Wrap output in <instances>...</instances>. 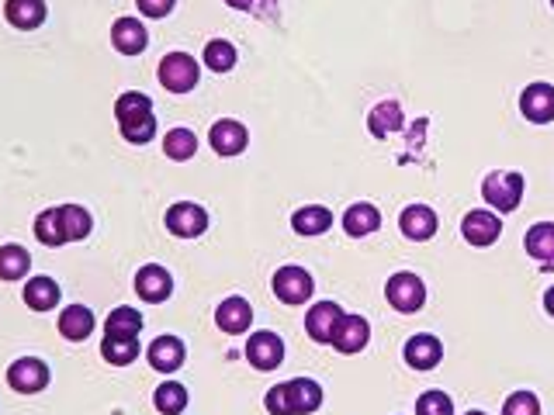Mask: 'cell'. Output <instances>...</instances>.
Returning <instances> with one entry per match:
<instances>
[{
    "instance_id": "60d3db41",
    "label": "cell",
    "mask_w": 554,
    "mask_h": 415,
    "mask_svg": "<svg viewBox=\"0 0 554 415\" xmlns=\"http://www.w3.org/2000/svg\"><path fill=\"white\" fill-rule=\"evenodd\" d=\"M551 7H554V0H551Z\"/></svg>"
},
{
    "instance_id": "e0dca14e",
    "label": "cell",
    "mask_w": 554,
    "mask_h": 415,
    "mask_svg": "<svg viewBox=\"0 0 554 415\" xmlns=\"http://www.w3.org/2000/svg\"><path fill=\"white\" fill-rule=\"evenodd\" d=\"M149 367L153 371H160V374H174L177 367L184 364V357H187V350H184V343L177 336H156L153 343H149Z\"/></svg>"
},
{
    "instance_id": "8d00e7d4",
    "label": "cell",
    "mask_w": 554,
    "mask_h": 415,
    "mask_svg": "<svg viewBox=\"0 0 554 415\" xmlns=\"http://www.w3.org/2000/svg\"><path fill=\"white\" fill-rule=\"evenodd\" d=\"M139 11L146 14V18H167L170 11H174L177 0H136Z\"/></svg>"
},
{
    "instance_id": "3957f363",
    "label": "cell",
    "mask_w": 554,
    "mask_h": 415,
    "mask_svg": "<svg viewBox=\"0 0 554 415\" xmlns=\"http://www.w3.org/2000/svg\"><path fill=\"white\" fill-rule=\"evenodd\" d=\"M323 405V388L309 377H295V381L274 384L267 391V412L271 415H309Z\"/></svg>"
},
{
    "instance_id": "f546056e",
    "label": "cell",
    "mask_w": 554,
    "mask_h": 415,
    "mask_svg": "<svg viewBox=\"0 0 554 415\" xmlns=\"http://www.w3.org/2000/svg\"><path fill=\"white\" fill-rule=\"evenodd\" d=\"M163 153L177 163L191 160V156L198 153V135H194L191 128H170L167 139H163Z\"/></svg>"
},
{
    "instance_id": "7402d4cb",
    "label": "cell",
    "mask_w": 554,
    "mask_h": 415,
    "mask_svg": "<svg viewBox=\"0 0 554 415\" xmlns=\"http://www.w3.org/2000/svg\"><path fill=\"white\" fill-rule=\"evenodd\" d=\"M527 253L541 263V270H554V222H537L527 229V239H523Z\"/></svg>"
},
{
    "instance_id": "52a82bcc",
    "label": "cell",
    "mask_w": 554,
    "mask_h": 415,
    "mask_svg": "<svg viewBox=\"0 0 554 415\" xmlns=\"http://www.w3.org/2000/svg\"><path fill=\"white\" fill-rule=\"evenodd\" d=\"M312 291H316V284H312V274L305 267L291 263V267H281L274 274V294L284 305H305L312 298Z\"/></svg>"
},
{
    "instance_id": "d6a6232c",
    "label": "cell",
    "mask_w": 554,
    "mask_h": 415,
    "mask_svg": "<svg viewBox=\"0 0 554 415\" xmlns=\"http://www.w3.org/2000/svg\"><path fill=\"white\" fill-rule=\"evenodd\" d=\"M101 357L108 360V364H115V367L132 364V360L139 357V339H108V336H104Z\"/></svg>"
},
{
    "instance_id": "7a4b0ae2",
    "label": "cell",
    "mask_w": 554,
    "mask_h": 415,
    "mask_svg": "<svg viewBox=\"0 0 554 415\" xmlns=\"http://www.w3.org/2000/svg\"><path fill=\"white\" fill-rule=\"evenodd\" d=\"M115 118L118 128H122V139L132 142V146H146L156 135V111L153 101L139 90H129L115 101Z\"/></svg>"
},
{
    "instance_id": "d590c367",
    "label": "cell",
    "mask_w": 554,
    "mask_h": 415,
    "mask_svg": "<svg viewBox=\"0 0 554 415\" xmlns=\"http://www.w3.org/2000/svg\"><path fill=\"white\" fill-rule=\"evenodd\" d=\"M503 415H541V402L534 391H513L503 405Z\"/></svg>"
},
{
    "instance_id": "4fadbf2b",
    "label": "cell",
    "mask_w": 554,
    "mask_h": 415,
    "mask_svg": "<svg viewBox=\"0 0 554 415\" xmlns=\"http://www.w3.org/2000/svg\"><path fill=\"white\" fill-rule=\"evenodd\" d=\"M340 322H343V308L336 305V301H319V305H312L309 315H305V332H309L316 343H333Z\"/></svg>"
},
{
    "instance_id": "d4e9b609",
    "label": "cell",
    "mask_w": 554,
    "mask_h": 415,
    "mask_svg": "<svg viewBox=\"0 0 554 415\" xmlns=\"http://www.w3.org/2000/svg\"><path fill=\"white\" fill-rule=\"evenodd\" d=\"M59 284L52 281V277H32V281L25 284V305L32 308V312H52V308L59 305Z\"/></svg>"
},
{
    "instance_id": "5b68a950",
    "label": "cell",
    "mask_w": 554,
    "mask_h": 415,
    "mask_svg": "<svg viewBox=\"0 0 554 415\" xmlns=\"http://www.w3.org/2000/svg\"><path fill=\"white\" fill-rule=\"evenodd\" d=\"M385 298H388V305H392L395 312L413 315V312H419V308L426 305V284L419 281L416 274L402 270V274H392V277H388Z\"/></svg>"
},
{
    "instance_id": "277c9868",
    "label": "cell",
    "mask_w": 554,
    "mask_h": 415,
    "mask_svg": "<svg viewBox=\"0 0 554 415\" xmlns=\"http://www.w3.org/2000/svg\"><path fill=\"white\" fill-rule=\"evenodd\" d=\"M482 198L496 211H516L523 198V177L513 170H496L482 180Z\"/></svg>"
},
{
    "instance_id": "8fae6325",
    "label": "cell",
    "mask_w": 554,
    "mask_h": 415,
    "mask_svg": "<svg viewBox=\"0 0 554 415\" xmlns=\"http://www.w3.org/2000/svg\"><path fill=\"white\" fill-rule=\"evenodd\" d=\"M520 111L527 122L548 125L554 122V87L551 83H530L520 94Z\"/></svg>"
},
{
    "instance_id": "ba28073f",
    "label": "cell",
    "mask_w": 554,
    "mask_h": 415,
    "mask_svg": "<svg viewBox=\"0 0 554 415\" xmlns=\"http://www.w3.org/2000/svg\"><path fill=\"white\" fill-rule=\"evenodd\" d=\"M7 384L18 395H35V391L49 388V367L39 357H21L7 367Z\"/></svg>"
},
{
    "instance_id": "1f68e13d",
    "label": "cell",
    "mask_w": 554,
    "mask_h": 415,
    "mask_svg": "<svg viewBox=\"0 0 554 415\" xmlns=\"http://www.w3.org/2000/svg\"><path fill=\"white\" fill-rule=\"evenodd\" d=\"M153 402H156V412L181 415L187 409V388H184V384H177V381H167V384H160V388H156Z\"/></svg>"
},
{
    "instance_id": "4dcf8cb0",
    "label": "cell",
    "mask_w": 554,
    "mask_h": 415,
    "mask_svg": "<svg viewBox=\"0 0 554 415\" xmlns=\"http://www.w3.org/2000/svg\"><path fill=\"white\" fill-rule=\"evenodd\" d=\"M368 125H371V135H378V139L392 135L395 128L402 125V108H399V101H381L378 108L371 111Z\"/></svg>"
},
{
    "instance_id": "d6986e66",
    "label": "cell",
    "mask_w": 554,
    "mask_h": 415,
    "mask_svg": "<svg viewBox=\"0 0 554 415\" xmlns=\"http://www.w3.org/2000/svg\"><path fill=\"white\" fill-rule=\"evenodd\" d=\"M371 339V326L368 319L361 315H343V322L336 326V336H333V346L340 353H361Z\"/></svg>"
},
{
    "instance_id": "7c38bea8",
    "label": "cell",
    "mask_w": 554,
    "mask_h": 415,
    "mask_svg": "<svg viewBox=\"0 0 554 415\" xmlns=\"http://www.w3.org/2000/svg\"><path fill=\"white\" fill-rule=\"evenodd\" d=\"M461 236L468 239L471 246H492L503 236V222H499V215H492V211H485V208L468 211L461 222Z\"/></svg>"
},
{
    "instance_id": "f1b7e54d",
    "label": "cell",
    "mask_w": 554,
    "mask_h": 415,
    "mask_svg": "<svg viewBox=\"0 0 554 415\" xmlns=\"http://www.w3.org/2000/svg\"><path fill=\"white\" fill-rule=\"evenodd\" d=\"M32 267V256L25 246H0V281H21Z\"/></svg>"
},
{
    "instance_id": "cb8c5ba5",
    "label": "cell",
    "mask_w": 554,
    "mask_h": 415,
    "mask_svg": "<svg viewBox=\"0 0 554 415\" xmlns=\"http://www.w3.org/2000/svg\"><path fill=\"white\" fill-rule=\"evenodd\" d=\"M94 312L84 305H70L63 308V315H59V332H63V339H70V343H84L87 336L94 332Z\"/></svg>"
},
{
    "instance_id": "836d02e7",
    "label": "cell",
    "mask_w": 554,
    "mask_h": 415,
    "mask_svg": "<svg viewBox=\"0 0 554 415\" xmlns=\"http://www.w3.org/2000/svg\"><path fill=\"white\" fill-rule=\"evenodd\" d=\"M205 66L215 73H229L236 66V45L226 39H212L205 45Z\"/></svg>"
},
{
    "instance_id": "ac0fdd59",
    "label": "cell",
    "mask_w": 554,
    "mask_h": 415,
    "mask_svg": "<svg viewBox=\"0 0 554 415\" xmlns=\"http://www.w3.org/2000/svg\"><path fill=\"white\" fill-rule=\"evenodd\" d=\"M399 229H402V236L413 239V243H426V239H433V232H437V215L426 205H409L399 215Z\"/></svg>"
},
{
    "instance_id": "6da1fadb",
    "label": "cell",
    "mask_w": 554,
    "mask_h": 415,
    "mask_svg": "<svg viewBox=\"0 0 554 415\" xmlns=\"http://www.w3.org/2000/svg\"><path fill=\"white\" fill-rule=\"evenodd\" d=\"M94 229V218L87 208L80 205H59L49 208L35 218V236L46 246H63V243H77V239H87Z\"/></svg>"
},
{
    "instance_id": "9a60e30c",
    "label": "cell",
    "mask_w": 554,
    "mask_h": 415,
    "mask_svg": "<svg viewBox=\"0 0 554 415\" xmlns=\"http://www.w3.org/2000/svg\"><path fill=\"white\" fill-rule=\"evenodd\" d=\"M136 291L142 301L160 305V301H167L170 291H174V277H170L160 263H149V267H142L136 274Z\"/></svg>"
},
{
    "instance_id": "f35d334b",
    "label": "cell",
    "mask_w": 554,
    "mask_h": 415,
    "mask_svg": "<svg viewBox=\"0 0 554 415\" xmlns=\"http://www.w3.org/2000/svg\"><path fill=\"white\" fill-rule=\"evenodd\" d=\"M544 308H548V315H554V288L544 291Z\"/></svg>"
},
{
    "instance_id": "9c48e42d",
    "label": "cell",
    "mask_w": 554,
    "mask_h": 415,
    "mask_svg": "<svg viewBox=\"0 0 554 415\" xmlns=\"http://www.w3.org/2000/svg\"><path fill=\"white\" fill-rule=\"evenodd\" d=\"M246 360H250L257 371H277L284 360V339L277 332H253L250 343H246Z\"/></svg>"
},
{
    "instance_id": "74e56055",
    "label": "cell",
    "mask_w": 554,
    "mask_h": 415,
    "mask_svg": "<svg viewBox=\"0 0 554 415\" xmlns=\"http://www.w3.org/2000/svg\"><path fill=\"white\" fill-rule=\"evenodd\" d=\"M229 7H236V11H250L253 7V0H226Z\"/></svg>"
},
{
    "instance_id": "603a6c76",
    "label": "cell",
    "mask_w": 554,
    "mask_h": 415,
    "mask_svg": "<svg viewBox=\"0 0 554 415\" xmlns=\"http://www.w3.org/2000/svg\"><path fill=\"white\" fill-rule=\"evenodd\" d=\"M4 18L21 32H32L46 21V0H7Z\"/></svg>"
},
{
    "instance_id": "8992f818",
    "label": "cell",
    "mask_w": 554,
    "mask_h": 415,
    "mask_svg": "<svg viewBox=\"0 0 554 415\" xmlns=\"http://www.w3.org/2000/svg\"><path fill=\"white\" fill-rule=\"evenodd\" d=\"M198 63L187 52H170V56L160 59V83L170 90V94H187V90L198 87Z\"/></svg>"
},
{
    "instance_id": "44dd1931",
    "label": "cell",
    "mask_w": 554,
    "mask_h": 415,
    "mask_svg": "<svg viewBox=\"0 0 554 415\" xmlns=\"http://www.w3.org/2000/svg\"><path fill=\"white\" fill-rule=\"evenodd\" d=\"M215 322H219L222 332H229V336H239V332L250 329L253 322V308L246 298H226L219 308H215Z\"/></svg>"
},
{
    "instance_id": "ab89813d",
    "label": "cell",
    "mask_w": 554,
    "mask_h": 415,
    "mask_svg": "<svg viewBox=\"0 0 554 415\" xmlns=\"http://www.w3.org/2000/svg\"><path fill=\"white\" fill-rule=\"evenodd\" d=\"M464 415H485V412H464Z\"/></svg>"
},
{
    "instance_id": "30bf717a",
    "label": "cell",
    "mask_w": 554,
    "mask_h": 415,
    "mask_svg": "<svg viewBox=\"0 0 554 415\" xmlns=\"http://www.w3.org/2000/svg\"><path fill=\"white\" fill-rule=\"evenodd\" d=\"M167 229L181 239H194L208 229V211L194 201H177L174 208L167 211Z\"/></svg>"
},
{
    "instance_id": "2e32d148",
    "label": "cell",
    "mask_w": 554,
    "mask_h": 415,
    "mask_svg": "<svg viewBox=\"0 0 554 415\" xmlns=\"http://www.w3.org/2000/svg\"><path fill=\"white\" fill-rule=\"evenodd\" d=\"M402 357H406V364L413 367V371H433V367L444 360V346H440L437 336H426V332H419V336H413L406 343Z\"/></svg>"
},
{
    "instance_id": "484cf974",
    "label": "cell",
    "mask_w": 554,
    "mask_h": 415,
    "mask_svg": "<svg viewBox=\"0 0 554 415\" xmlns=\"http://www.w3.org/2000/svg\"><path fill=\"white\" fill-rule=\"evenodd\" d=\"M139 332H142V315L129 305L115 308L108 315V322H104V336L108 339H139Z\"/></svg>"
},
{
    "instance_id": "83f0119b",
    "label": "cell",
    "mask_w": 554,
    "mask_h": 415,
    "mask_svg": "<svg viewBox=\"0 0 554 415\" xmlns=\"http://www.w3.org/2000/svg\"><path fill=\"white\" fill-rule=\"evenodd\" d=\"M291 225H295L298 236H323V232H329V225H333V215L323 205H309L291 215Z\"/></svg>"
},
{
    "instance_id": "4316f807",
    "label": "cell",
    "mask_w": 554,
    "mask_h": 415,
    "mask_svg": "<svg viewBox=\"0 0 554 415\" xmlns=\"http://www.w3.org/2000/svg\"><path fill=\"white\" fill-rule=\"evenodd\" d=\"M378 225H381V215H378V208L368 205V201H361V205H350L347 215H343V229H347V236H354V239L371 236Z\"/></svg>"
},
{
    "instance_id": "5bb4252c",
    "label": "cell",
    "mask_w": 554,
    "mask_h": 415,
    "mask_svg": "<svg viewBox=\"0 0 554 415\" xmlns=\"http://www.w3.org/2000/svg\"><path fill=\"white\" fill-rule=\"evenodd\" d=\"M208 142H212V149L219 156H239L246 149V142H250V132H246V125H239L236 118H222V122L212 125Z\"/></svg>"
},
{
    "instance_id": "e575fe53",
    "label": "cell",
    "mask_w": 554,
    "mask_h": 415,
    "mask_svg": "<svg viewBox=\"0 0 554 415\" xmlns=\"http://www.w3.org/2000/svg\"><path fill=\"white\" fill-rule=\"evenodd\" d=\"M416 415H454V402L444 391H423L416 402Z\"/></svg>"
},
{
    "instance_id": "ffe728a7",
    "label": "cell",
    "mask_w": 554,
    "mask_h": 415,
    "mask_svg": "<svg viewBox=\"0 0 554 415\" xmlns=\"http://www.w3.org/2000/svg\"><path fill=\"white\" fill-rule=\"evenodd\" d=\"M111 42H115V49L122 52V56H139L149 45V35L139 18H118L115 28H111Z\"/></svg>"
}]
</instances>
